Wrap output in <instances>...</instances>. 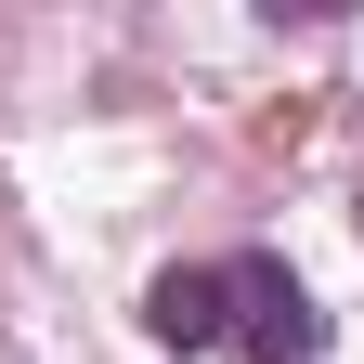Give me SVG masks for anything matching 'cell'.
<instances>
[{
    "label": "cell",
    "mask_w": 364,
    "mask_h": 364,
    "mask_svg": "<svg viewBox=\"0 0 364 364\" xmlns=\"http://www.w3.org/2000/svg\"><path fill=\"white\" fill-rule=\"evenodd\" d=\"M144 326H156L169 351H221V338H247V260L156 273V287H144Z\"/></svg>",
    "instance_id": "6da1fadb"
},
{
    "label": "cell",
    "mask_w": 364,
    "mask_h": 364,
    "mask_svg": "<svg viewBox=\"0 0 364 364\" xmlns=\"http://www.w3.org/2000/svg\"><path fill=\"white\" fill-rule=\"evenodd\" d=\"M247 351H260V364H326V312H312L299 273L260 260V247H247Z\"/></svg>",
    "instance_id": "7a4b0ae2"
}]
</instances>
